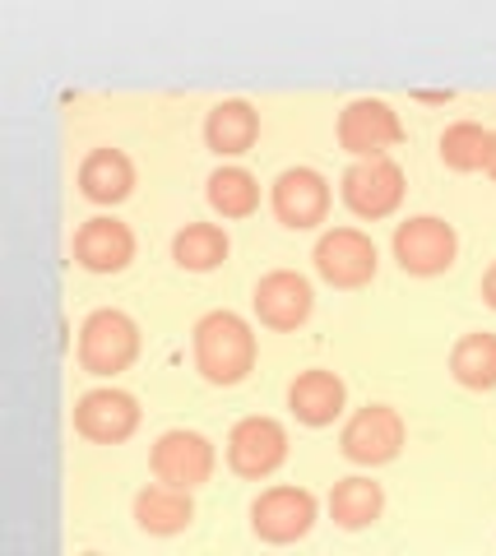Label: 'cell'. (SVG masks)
Segmentation results:
<instances>
[{
    "label": "cell",
    "instance_id": "7c38bea8",
    "mask_svg": "<svg viewBox=\"0 0 496 556\" xmlns=\"http://www.w3.org/2000/svg\"><path fill=\"white\" fill-rule=\"evenodd\" d=\"M274 214H279L283 228H316L330 214V181L311 167H288L279 181H274Z\"/></svg>",
    "mask_w": 496,
    "mask_h": 556
},
{
    "label": "cell",
    "instance_id": "5b68a950",
    "mask_svg": "<svg viewBox=\"0 0 496 556\" xmlns=\"http://www.w3.org/2000/svg\"><path fill=\"white\" fill-rule=\"evenodd\" d=\"M344 204L353 208L357 218H385L395 214L399 200H404V172L399 163H390L385 153H376V159H357L348 172H344Z\"/></svg>",
    "mask_w": 496,
    "mask_h": 556
},
{
    "label": "cell",
    "instance_id": "e0dca14e",
    "mask_svg": "<svg viewBox=\"0 0 496 556\" xmlns=\"http://www.w3.org/2000/svg\"><path fill=\"white\" fill-rule=\"evenodd\" d=\"M79 190L89 195L93 204H122L130 190H135V167L122 149H93L89 159L79 163Z\"/></svg>",
    "mask_w": 496,
    "mask_h": 556
},
{
    "label": "cell",
    "instance_id": "277c9868",
    "mask_svg": "<svg viewBox=\"0 0 496 556\" xmlns=\"http://www.w3.org/2000/svg\"><path fill=\"white\" fill-rule=\"evenodd\" d=\"M316 525V496L302 492V486H269V492L255 496L251 506V529L260 543H297V538H306Z\"/></svg>",
    "mask_w": 496,
    "mask_h": 556
},
{
    "label": "cell",
    "instance_id": "8fae6325",
    "mask_svg": "<svg viewBox=\"0 0 496 556\" xmlns=\"http://www.w3.org/2000/svg\"><path fill=\"white\" fill-rule=\"evenodd\" d=\"M140 427V404L126 390H89L75 404V431L98 445H122Z\"/></svg>",
    "mask_w": 496,
    "mask_h": 556
},
{
    "label": "cell",
    "instance_id": "ffe728a7",
    "mask_svg": "<svg viewBox=\"0 0 496 556\" xmlns=\"http://www.w3.org/2000/svg\"><path fill=\"white\" fill-rule=\"evenodd\" d=\"M450 376L469 390H492L496 386V334L473 329L450 348Z\"/></svg>",
    "mask_w": 496,
    "mask_h": 556
},
{
    "label": "cell",
    "instance_id": "3957f363",
    "mask_svg": "<svg viewBox=\"0 0 496 556\" xmlns=\"http://www.w3.org/2000/svg\"><path fill=\"white\" fill-rule=\"evenodd\" d=\"M459 255V237L446 218H408L395 232V260L404 274L414 278H432L446 274Z\"/></svg>",
    "mask_w": 496,
    "mask_h": 556
},
{
    "label": "cell",
    "instance_id": "603a6c76",
    "mask_svg": "<svg viewBox=\"0 0 496 556\" xmlns=\"http://www.w3.org/2000/svg\"><path fill=\"white\" fill-rule=\"evenodd\" d=\"M209 204L224 218H246L260 204V181L251 177L246 167H218L209 177Z\"/></svg>",
    "mask_w": 496,
    "mask_h": 556
},
{
    "label": "cell",
    "instance_id": "9c48e42d",
    "mask_svg": "<svg viewBox=\"0 0 496 556\" xmlns=\"http://www.w3.org/2000/svg\"><path fill=\"white\" fill-rule=\"evenodd\" d=\"M334 135H339V144H344L348 153H357V159H376V153H385L390 144H399L404 126H399V116L390 112V102L357 98V102H348V108L339 112Z\"/></svg>",
    "mask_w": 496,
    "mask_h": 556
},
{
    "label": "cell",
    "instance_id": "4fadbf2b",
    "mask_svg": "<svg viewBox=\"0 0 496 556\" xmlns=\"http://www.w3.org/2000/svg\"><path fill=\"white\" fill-rule=\"evenodd\" d=\"M311 306H316L311 283L293 269H274L255 283V316H260V325H269V329H297L306 316H311Z\"/></svg>",
    "mask_w": 496,
    "mask_h": 556
},
{
    "label": "cell",
    "instance_id": "8992f818",
    "mask_svg": "<svg viewBox=\"0 0 496 556\" xmlns=\"http://www.w3.org/2000/svg\"><path fill=\"white\" fill-rule=\"evenodd\" d=\"M288 459V431L274 417H246L228 437V468L237 478L260 482Z\"/></svg>",
    "mask_w": 496,
    "mask_h": 556
},
{
    "label": "cell",
    "instance_id": "5bb4252c",
    "mask_svg": "<svg viewBox=\"0 0 496 556\" xmlns=\"http://www.w3.org/2000/svg\"><path fill=\"white\" fill-rule=\"evenodd\" d=\"M135 260V237L122 218H89L75 232V265L89 274H122Z\"/></svg>",
    "mask_w": 496,
    "mask_h": 556
},
{
    "label": "cell",
    "instance_id": "52a82bcc",
    "mask_svg": "<svg viewBox=\"0 0 496 556\" xmlns=\"http://www.w3.org/2000/svg\"><path fill=\"white\" fill-rule=\"evenodd\" d=\"M339 445H344V455L353 464H363V468L390 464V459L399 455V445H404V422H399L395 408L367 404V408H357L348 417V427H344V437H339Z\"/></svg>",
    "mask_w": 496,
    "mask_h": 556
},
{
    "label": "cell",
    "instance_id": "7a4b0ae2",
    "mask_svg": "<svg viewBox=\"0 0 496 556\" xmlns=\"http://www.w3.org/2000/svg\"><path fill=\"white\" fill-rule=\"evenodd\" d=\"M79 367L89 376H116L126 371L140 353V329L126 311H93L79 329Z\"/></svg>",
    "mask_w": 496,
    "mask_h": 556
},
{
    "label": "cell",
    "instance_id": "44dd1931",
    "mask_svg": "<svg viewBox=\"0 0 496 556\" xmlns=\"http://www.w3.org/2000/svg\"><path fill=\"white\" fill-rule=\"evenodd\" d=\"M173 260L191 274H209L228 260V232L214 223H186L173 241Z\"/></svg>",
    "mask_w": 496,
    "mask_h": 556
},
{
    "label": "cell",
    "instance_id": "d6986e66",
    "mask_svg": "<svg viewBox=\"0 0 496 556\" xmlns=\"http://www.w3.org/2000/svg\"><path fill=\"white\" fill-rule=\"evenodd\" d=\"M381 510H385V492L371 478H344L330 492V515L339 529H367L381 519Z\"/></svg>",
    "mask_w": 496,
    "mask_h": 556
},
{
    "label": "cell",
    "instance_id": "2e32d148",
    "mask_svg": "<svg viewBox=\"0 0 496 556\" xmlns=\"http://www.w3.org/2000/svg\"><path fill=\"white\" fill-rule=\"evenodd\" d=\"M191 519H195V501L186 486L158 482V486H144V492L135 496V525L153 538H173L191 525Z\"/></svg>",
    "mask_w": 496,
    "mask_h": 556
},
{
    "label": "cell",
    "instance_id": "ba28073f",
    "mask_svg": "<svg viewBox=\"0 0 496 556\" xmlns=\"http://www.w3.org/2000/svg\"><path fill=\"white\" fill-rule=\"evenodd\" d=\"M316 269L334 288H367L376 278V247L367 232L334 228L316 241Z\"/></svg>",
    "mask_w": 496,
    "mask_h": 556
},
{
    "label": "cell",
    "instance_id": "cb8c5ba5",
    "mask_svg": "<svg viewBox=\"0 0 496 556\" xmlns=\"http://www.w3.org/2000/svg\"><path fill=\"white\" fill-rule=\"evenodd\" d=\"M483 302H487V306L496 311V265H492V269L483 274Z\"/></svg>",
    "mask_w": 496,
    "mask_h": 556
},
{
    "label": "cell",
    "instance_id": "30bf717a",
    "mask_svg": "<svg viewBox=\"0 0 496 556\" xmlns=\"http://www.w3.org/2000/svg\"><path fill=\"white\" fill-rule=\"evenodd\" d=\"M149 468L158 482L191 492V486L209 482V473H214V445L204 441L200 431H167V437L153 445Z\"/></svg>",
    "mask_w": 496,
    "mask_h": 556
},
{
    "label": "cell",
    "instance_id": "7402d4cb",
    "mask_svg": "<svg viewBox=\"0 0 496 556\" xmlns=\"http://www.w3.org/2000/svg\"><path fill=\"white\" fill-rule=\"evenodd\" d=\"M492 159V130H483L478 121H455L441 135V163L450 172H478Z\"/></svg>",
    "mask_w": 496,
    "mask_h": 556
},
{
    "label": "cell",
    "instance_id": "ac0fdd59",
    "mask_svg": "<svg viewBox=\"0 0 496 556\" xmlns=\"http://www.w3.org/2000/svg\"><path fill=\"white\" fill-rule=\"evenodd\" d=\"M255 139H260V116H255V108L242 98L218 102V108L204 116V144H209L214 153H224V159L246 153Z\"/></svg>",
    "mask_w": 496,
    "mask_h": 556
},
{
    "label": "cell",
    "instance_id": "9a60e30c",
    "mask_svg": "<svg viewBox=\"0 0 496 556\" xmlns=\"http://www.w3.org/2000/svg\"><path fill=\"white\" fill-rule=\"evenodd\" d=\"M348 404V390L334 371H302L293 386H288V408H293L297 422L306 427H330Z\"/></svg>",
    "mask_w": 496,
    "mask_h": 556
},
{
    "label": "cell",
    "instance_id": "6da1fadb",
    "mask_svg": "<svg viewBox=\"0 0 496 556\" xmlns=\"http://www.w3.org/2000/svg\"><path fill=\"white\" fill-rule=\"evenodd\" d=\"M195 367L209 386H242L255 367V334L232 311H209L195 325Z\"/></svg>",
    "mask_w": 496,
    "mask_h": 556
},
{
    "label": "cell",
    "instance_id": "d4e9b609",
    "mask_svg": "<svg viewBox=\"0 0 496 556\" xmlns=\"http://www.w3.org/2000/svg\"><path fill=\"white\" fill-rule=\"evenodd\" d=\"M487 172L496 177V135H492V159H487Z\"/></svg>",
    "mask_w": 496,
    "mask_h": 556
}]
</instances>
